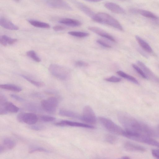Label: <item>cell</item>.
Masks as SVG:
<instances>
[{"instance_id":"6da1fadb","label":"cell","mask_w":159,"mask_h":159,"mask_svg":"<svg viewBox=\"0 0 159 159\" xmlns=\"http://www.w3.org/2000/svg\"><path fill=\"white\" fill-rule=\"evenodd\" d=\"M118 121L129 133L155 136V132L147 125L139 121L127 113L121 112L117 114Z\"/></svg>"},{"instance_id":"7a4b0ae2","label":"cell","mask_w":159,"mask_h":159,"mask_svg":"<svg viewBox=\"0 0 159 159\" xmlns=\"http://www.w3.org/2000/svg\"><path fill=\"white\" fill-rule=\"evenodd\" d=\"M95 22L110 26L120 31L123 28L120 23L109 14L104 12H98L96 14Z\"/></svg>"},{"instance_id":"3957f363","label":"cell","mask_w":159,"mask_h":159,"mask_svg":"<svg viewBox=\"0 0 159 159\" xmlns=\"http://www.w3.org/2000/svg\"><path fill=\"white\" fill-rule=\"evenodd\" d=\"M123 136L135 141L159 148V142L145 135L130 133L125 131Z\"/></svg>"},{"instance_id":"277c9868","label":"cell","mask_w":159,"mask_h":159,"mask_svg":"<svg viewBox=\"0 0 159 159\" xmlns=\"http://www.w3.org/2000/svg\"><path fill=\"white\" fill-rule=\"evenodd\" d=\"M99 120L108 131L113 134L123 136L125 130L111 120L104 117H100L99 118Z\"/></svg>"},{"instance_id":"5b68a950","label":"cell","mask_w":159,"mask_h":159,"mask_svg":"<svg viewBox=\"0 0 159 159\" xmlns=\"http://www.w3.org/2000/svg\"><path fill=\"white\" fill-rule=\"evenodd\" d=\"M48 70L52 75L60 80H66L69 77L70 73L68 70L58 64H50Z\"/></svg>"},{"instance_id":"8992f818","label":"cell","mask_w":159,"mask_h":159,"mask_svg":"<svg viewBox=\"0 0 159 159\" xmlns=\"http://www.w3.org/2000/svg\"><path fill=\"white\" fill-rule=\"evenodd\" d=\"M58 104V99L54 97L49 98L41 101V105L43 109L47 112L52 114L55 112Z\"/></svg>"},{"instance_id":"52a82bcc","label":"cell","mask_w":159,"mask_h":159,"mask_svg":"<svg viewBox=\"0 0 159 159\" xmlns=\"http://www.w3.org/2000/svg\"><path fill=\"white\" fill-rule=\"evenodd\" d=\"M18 121L24 123L29 125L35 124L38 121V118L37 115L32 113H20L17 116Z\"/></svg>"},{"instance_id":"ba28073f","label":"cell","mask_w":159,"mask_h":159,"mask_svg":"<svg viewBox=\"0 0 159 159\" xmlns=\"http://www.w3.org/2000/svg\"><path fill=\"white\" fill-rule=\"evenodd\" d=\"M82 120L90 124H94L97 122L95 114L92 108L87 105L84 108Z\"/></svg>"},{"instance_id":"9c48e42d","label":"cell","mask_w":159,"mask_h":159,"mask_svg":"<svg viewBox=\"0 0 159 159\" xmlns=\"http://www.w3.org/2000/svg\"><path fill=\"white\" fill-rule=\"evenodd\" d=\"M79 10L94 21L96 14L86 5L77 0H70Z\"/></svg>"},{"instance_id":"30bf717a","label":"cell","mask_w":159,"mask_h":159,"mask_svg":"<svg viewBox=\"0 0 159 159\" xmlns=\"http://www.w3.org/2000/svg\"><path fill=\"white\" fill-rule=\"evenodd\" d=\"M55 125L57 126H69L82 127L89 129L94 128V126L91 125L67 120H61L56 123Z\"/></svg>"},{"instance_id":"8fae6325","label":"cell","mask_w":159,"mask_h":159,"mask_svg":"<svg viewBox=\"0 0 159 159\" xmlns=\"http://www.w3.org/2000/svg\"><path fill=\"white\" fill-rule=\"evenodd\" d=\"M46 3L48 6L52 8L69 11L72 10L71 7L63 0L61 1H54L50 0L47 1Z\"/></svg>"},{"instance_id":"7c38bea8","label":"cell","mask_w":159,"mask_h":159,"mask_svg":"<svg viewBox=\"0 0 159 159\" xmlns=\"http://www.w3.org/2000/svg\"><path fill=\"white\" fill-rule=\"evenodd\" d=\"M88 29L98 35L113 42H116V40L111 35L107 33L102 29L95 26H89Z\"/></svg>"},{"instance_id":"4fadbf2b","label":"cell","mask_w":159,"mask_h":159,"mask_svg":"<svg viewBox=\"0 0 159 159\" xmlns=\"http://www.w3.org/2000/svg\"><path fill=\"white\" fill-rule=\"evenodd\" d=\"M104 6L108 10L116 13L123 14L125 12V10L122 7L113 2H107Z\"/></svg>"},{"instance_id":"5bb4252c","label":"cell","mask_w":159,"mask_h":159,"mask_svg":"<svg viewBox=\"0 0 159 159\" xmlns=\"http://www.w3.org/2000/svg\"><path fill=\"white\" fill-rule=\"evenodd\" d=\"M137 64L144 71L148 79H151L157 82H159V78L154 75L152 71L146 65L140 61L137 62Z\"/></svg>"},{"instance_id":"9a60e30c","label":"cell","mask_w":159,"mask_h":159,"mask_svg":"<svg viewBox=\"0 0 159 159\" xmlns=\"http://www.w3.org/2000/svg\"><path fill=\"white\" fill-rule=\"evenodd\" d=\"M130 12L132 13H139L142 16L148 18L155 20H158L159 18L152 12L144 10L132 8L130 9Z\"/></svg>"},{"instance_id":"2e32d148","label":"cell","mask_w":159,"mask_h":159,"mask_svg":"<svg viewBox=\"0 0 159 159\" xmlns=\"http://www.w3.org/2000/svg\"><path fill=\"white\" fill-rule=\"evenodd\" d=\"M0 25L3 28L10 30H16L19 29L17 25L14 24L9 20L3 17H0Z\"/></svg>"},{"instance_id":"e0dca14e","label":"cell","mask_w":159,"mask_h":159,"mask_svg":"<svg viewBox=\"0 0 159 159\" xmlns=\"http://www.w3.org/2000/svg\"><path fill=\"white\" fill-rule=\"evenodd\" d=\"M124 148L126 150L131 152H144L146 151L143 147L130 142L125 143Z\"/></svg>"},{"instance_id":"ac0fdd59","label":"cell","mask_w":159,"mask_h":159,"mask_svg":"<svg viewBox=\"0 0 159 159\" xmlns=\"http://www.w3.org/2000/svg\"><path fill=\"white\" fill-rule=\"evenodd\" d=\"M59 22L72 27L79 26L82 24L81 22L77 20L68 18L61 19L59 20Z\"/></svg>"},{"instance_id":"d6986e66","label":"cell","mask_w":159,"mask_h":159,"mask_svg":"<svg viewBox=\"0 0 159 159\" xmlns=\"http://www.w3.org/2000/svg\"><path fill=\"white\" fill-rule=\"evenodd\" d=\"M0 107L3 108L7 113H16L19 110L18 107L12 103L7 101L0 102Z\"/></svg>"},{"instance_id":"ffe728a7","label":"cell","mask_w":159,"mask_h":159,"mask_svg":"<svg viewBox=\"0 0 159 159\" xmlns=\"http://www.w3.org/2000/svg\"><path fill=\"white\" fill-rule=\"evenodd\" d=\"M59 114L61 116L79 119L82 120V116L70 111L61 109L59 111Z\"/></svg>"},{"instance_id":"44dd1931","label":"cell","mask_w":159,"mask_h":159,"mask_svg":"<svg viewBox=\"0 0 159 159\" xmlns=\"http://www.w3.org/2000/svg\"><path fill=\"white\" fill-rule=\"evenodd\" d=\"M135 37L137 42L142 49L149 53L152 52V48L146 41L138 35H136Z\"/></svg>"},{"instance_id":"7402d4cb","label":"cell","mask_w":159,"mask_h":159,"mask_svg":"<svg viewBox=\"0 0 159 159\" xmlns=\"http://www.w3.org/2000/svg\"><path fill=\"white\" fill-rule=\"evenodd\" d=\"M17 41L16 39L12 38L6 35L2 36L0 39V43L4 46H7V44H12Z\"/></svg>"},{"instance_id":"603a6c76","label":"cell","mask_w":159,"mask_h":159,"mask_svg":"<svg viewBox=\"0 0 159 159\" xmlns=\"http://www.w3.org/2000/svg\"><path fill=\"white\" fill-rule=\"evenodd\" d=\"M28 21L32 25L37 27L43 28H49L50 25L46 23L33 19H28Z\"/></svg>"},{"instance_id":"cb8c5ba5","label":"cell","mask_w":159,"mask_h":159,"mask_svg":"<svg viewBox=\"0 0 159 159\" xmlns=\"http://www.w3.org/2000/svg\"><path fill=\"white\" fill-rule=\"evenodd\" d=\"M1 88L12 91L19 92L21 91L22 88L17 85L12 84H2L0 85Z\"/></svg>"},{"instance_id":"d4e9b609","label":"cell","mask_w":159,"mask_h":159,"mask_svg":"<svg viewBox=\"0 0 159 159\" xmlns=\"http://www.w3.org/2000/svg\"><path fill=\"white\" fill-rule=\"evenodd\" d=\"M3 146L6 149H13L16 145V142L14 140L9 138H5L3 140Z\"/></svg>"},{"instance_id":"484cf974","label":"cell","mask_w":159,"mask_h":159,"mask_svg":"<svg viewBox=\"0 0 159 159\" xmlns=\"http://www.w3.org/2000/svg\"><path fill=\"white\" fill-rule=\"evenodd\" d=\"M116 73L121 77L127 79L134 84H139L138 80L134 77L122 71H118L116 72Z\"/></svg>"},{"instance_id":"4316f807","label":"cell","mask_w":159,"mask_h":159,"mask_svg":"<svg viewBox=\"0 0 159 159\" xmlns=\"http://www.w3.org/2000/svg\"><path fill=\"white\" fill-rule=\"evenodd\" d=\"M20 75L29 82L37 87H40L43 86L44 85L43 83L35 80L25 75Z\"/></svg>"},{"instance_id":"83f0119b","label":"cell","mask_w":159,"mask_h":159,"mask_svg":"<svg viewBox=\"0 0 159 159\" xmlns=\"http://www.w3.org/2000/svg\"><path fill=\"white\" fill-rule=\"evenodd\" d=\"M28 152L30 153H32L36 152H49V151L46 149L38 146H32L30 147L29 149Z\"/></svg>"},{"instance_id":"f1b7e54d","label":"cell","mask_w":159,"mask_h":159,"mask_svg":"<svg viewBox=\"0 0 159 159\" xmlns=\"http://www.w3.org/2000/svg\"><path fill=\"white\" fill-rule=\"evenodd\" d=\"M68 34L72 36L80 38L85 37L89 35V34L87 32L76 31H69Z\"/></svg>"},{"instance_id":"f546056e","label":"cell","mask_w":159,"mask_h":159,"mask_svg":"<svg viewBox=\"0 0 159 159\" xmlns=\"http://www.w3.org/2000/svg\"><path fill=\"white\" fill-rule=\"evenodd\" d=\"M28 56L33 59L34 61L39 62L41 61V59L36 52L33 50H30L26 52Z\"/></svg>"},{"instance_id":"4dcf8cb0","label":"cell","mask_w":159,"mask_h":159,"mask_svg":"<svg viewBox=\"0 0 159 159\" xmlns=\"http://www.w3.org/2000/svg\"><path fill=\"white\" fill-rule=\"evenodd\" d=\"M132 66L143 78L145 79H148L146 75L140 67L135 64H132Z\"/></svg>"},{"instance_id":"1f68e13d","label":"cell","mask_w":159,"mask_h":159,"mask_svg":"<svg viewBox=\"0 0 159 159\" xmlns=\"http://www.w3.org/2000/svg\"><path fill=\"white\" fill-rule=\"evenodd\" d=\"M105 139L107 142L111 144L115 143L117 141V139L116 136L109 134L106 136Z\"/></svg>"},{"instance_id":"d6a6232c","label":"cell","mask_w":159,"mask_h":159,"mask_svg":"<svg viewBox=\"0 0 159 159\" xmlns=\"http://www.w3.org/2000/svg\"><path fill=\"white\" fill-rule=\"evenodd\" d=\"M40 119L42 121L45 122L52 121L55 120L53 117L48 115H42L40 117Z\"/></svg>"},{"instance_id":"836d02e7","label":"cell","mask_w":159,"mask_h":159,"mask_svg":"<svg viewBox=\"0 0 159 159\" xmlns=\"http://www.w3.org/2000/svg\"><path fill=\"white\" fill-rule=\"evenodd\" d=\"M6 101H7V100L6 97L3 95L1 94L0 96V102H6ZM7 113V112L4 109L0 108V114L1 115H5Z\"/></svg>"},{"instance_id":"e575fe53","label":"cell","mask_w":159,"mask_h":159,"mask_svg":"<svg viewBox=\"0 0 159 159\" xmlns=\"http://www.w3.org/2000/svg\"><path fill=\"white\" fill-rule=\"evenodd\" d=\"M104 80L105 81L109 82L117 83L120 82L121 80V79L120 78L116 76H112L108 78H105Z\"/></svg>"},{"instance_id":"d590c367","label":"cell","mask_w":159,"mask_h":159,"mask_svg":"<svg viewBox=\"0 0 159 159\" xmlns=\"http://www.w3.org/2000/svg\"><path fill=\"white\" fill-rule=\"evenodd\" d=\"M34 124L30 125L29 127L30 129L35 131L40 130L43 129L42 126Z\"/></svg>"},{"instance_id":"8d00e7d4","label":"cell","mask_w":159,"mask_h":159,"mask_svg":"<svg viewBox=\"0 0 159 159\" xmlns=\"http://www.w3.org/2000/svg\"><path fill=\"white\" fill-rule=\"evenodd\" d=\"M75 65L79 67H86L88 65V64L81 61H78L75 62Z\"/></svg>"},{"instance_id":"74e56055","label":"cell","mask_w":159,"mask_h":159,"mask_svg":"<svg viewBox=\"0 0 159 159\" xmlns=\"http://www.w3.org/2000/svg\"><path fill=\"white\" fill-rule=\"evenodd\" d=\"M10 96L12 98L19 102H23L25 100L23 98L16 94H11Z\"/></svg>"},{"instance_id":"f35d334b","label":"cell","mask_w":159,"mask_h":159,"mask_svg":"<svg viewBox=\"0 0 159 159\" xmlns=\"http://www.w3.org/2000/svg\"><path fill=\"white\" fill-rule=\"evenodd\" d=\"M152 156L157 159H159V149H154L152 151Z\"/></svg>"},{"instance_id":"ab89813d","label":"cell","mask_w":159,"mask_h":159,"mask_svg":"<svg viewBox=\"0 0 159 159\" xmlns=\"http://www.w3.org/2000/svg\"><path fill=\"white\" fill-rule=\"evenodd\" d=\"M97 42L100 44L102 46H103L105 47H106L107 48H111V46H110V45L108 44L104 41H102L100 39L97 40Z\"/></svg>"},{"instance_id":"60d3db41","label":"cell","mask_w":159,"mask_h":159,"mask_svg":"<svg viewBox=\"0 0 159 159\" xmlns=\"http://www.w3.org/2000/svg\"><path fill=\"white\" fill-rule=\"evenodd\" d=\"M65 28L61 25H56L53 27V30L56 31H59L64 30Z\"/></svg>"},{"instance_id":"b9f144b4","label":"cell","mask_w":159,"mask_h":159,"mask_svg":"<svg viewBox=\"0 0 159 159\" xmlns=\"http://www.w3.org/2000/svg\"><path fill=\"white\" fill-rule=\"evenodd\" d=\"M46 93L48 94H55L57 93V91L53 90H48L45 91Z\"/></svg>"},{"instance_id":"7bdbcfd3","label":"cell","mask_w":159,"mask_h":159,"mask_svg":"<svg viewBox=\"0 0 159 159\" xmlns=\"http://www.w3.org/2000/svg\"><path fill=\"white\" fill-rule=\"evenodd\" d=\"M88 2H97L101 1L103 0H84Z\"/></svg>"},{"instance_id":"ee69618b","label":"cell","mask_w":159,"mask_h":159,"mask_svg":"<svg viewBox=\"0 0 159 159\" xmlns=\"http://www.w3.org/2000/svg\"><path fill=\"white\" fill-rule=\"evenodd\" d=\"M122 159H129V158H130L128 156H125L123 157H122Z\"/></svg>"},{"instance_id":"f6af8a7d","label":"cell","mask_w":159,"mask_h":159,"mask_svg":"<svg viewBox=\"0 0 159 159\" xmlns=\"http://www.w3.org/2000/svg\"><path fill=\"white\" fill-rule=\"evenodd\" d=\"M51 0L54 1H61L63 0Z\"/></svg>"},{"instance_id":"bcb514c9","label":"cell","mask_w":159,"mask_h":159,"mask_svg":"<svg viewBox=\"0 0 159 159\" xmlns=\"http://www.w3.org/2000/svg\"><path fill=\"white\" fill-rule=\"evenodd\" d=\"M14 0L16 2H19L20 0Z\"/></svg>"},{"instance_id":"7dc6e473","label":"cell","mask_w":159,"mask_h":159,"mask_svg":"<svg viewBox=\"0 0 159 159\" xmlns=\"http://www.w3.org/2000/svg\"><path fill=\"white\" fill-rule=\"evenodd\" d=\"M158 134H159V127H158Z\"/></svg>"},{"instance_id":"c3c4849f","label":"cell","mask_w":159,"mask_h":159,"mask_svg":"<svg viewBox=\"0 0 159 159\" xmlns=\"http://www.w3.org/2000/svg\"><path fill=\"white\" fill-rule=\"evenodd\" d=\"M121 0L125 1V0Z\"/></svg>"}]
</instances>
